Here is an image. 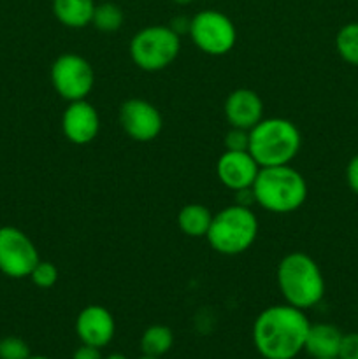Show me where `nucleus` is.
Listing matches in <instances>:
<instances>
[{"instance_id":"nucleus-1","label":"nucleus","mask_w":358,"mask_h":359,"mask_svg":"<svg viewBox=\"0 0 358 359\" xmlns=\"http://www.w3.org/2000/svg\"><path fill=\"white\" fill-rule=\"evenodd\" d=\"M305 311L293 305H270L253 323V344L263 359H295L304 351L309 332Z\"/></svg>"},{"instance_id":"nucleus-2","label":"nucleus","mask_w":358,"mask_h":359,"mask_svg":"<svg viewBox=\"0 0 358 359\" xmlns=\"http://www.w3.org/2000/svg\"><path fill=\"white\" fill-rule=\"evenodd\" d=\"M276 283L284 304L300 311L316 307L325 297V277L318 263L300 251L283 256L276 269Z\"/></svg>"},{"instance_id":"nucleus-3","label":"nucleus","mask_w":358,"mask_h":359,"mask_svg":"<svg viewBox=\"0 0 358 359\" xmlns=\"http://www.w3.org/2000/svg\"><path fill=\"white\" fill-rule=\"evenodd\" d=\"M251 189L256 205L272 214H291L307 200L305 177L291 165L260 168Z\"/></svg>"},{"instance_id":"nucleus-4","label":"nucleus","mask_w":358,"mask_h":359,"mask_svg":"<svg viewBox=\"0 0 358 359\" xmlns=\"http://www.w3.org/2000/svg\"><path fill=\"white\" fill-rule=\"evenodd\" d=\"M302 146L300 130L291 119L263 118L249 130V153L260 168L290 165Z\"/></svg>"},{"instance_id":"nucleus-5","label":"nucleus","mask_w":358,"mask_h":359,"mask_svg":"<svg viewBox=\"0 0 358 359\" xmlns=\"http://www.w3.org/2000/svg\"><path fill=\"white\" fill-rule=\"evenodd\" d=\"M258 230V217L251 207L234 203L214 214L206 238L218 255L237 256L251 249Z\"/></svg>"},{"instance_id":"nucleus-6","label":"nucleus","mask_w":358,"mask_h":359,"mask_svg":"<svg viewBox=\"0 0 358 359\" xmlns=\"http://www.w3.org/2000/svg\"><path fill=\"white\" fill-rule=\"evenodd\" d=\"M181 37L168 25H150L137 32L128 44L132 62L144 72H160L175 62Z\"/></svg>"},{"instance_id":"nucleus-7","label":"nucleus","mask_w":358,"mask_h":359,"mask_svg":"<svg viewBox=\"0 0 358 359\" xmlns=\"http://www.w3.org/2000/svg\"><path fill=\"white\" fill-rule=\"evenodd\" d=\"M188 35L193 44L209 56L227 55L237 42L234 21L216 9H204L190 18Z\"/></svg>"},{"instance_id":"nucleus-8","label":"nucleus","mask_w":358,"mask_h":359,"mask_svg":"<svg viewBox=\"0 0 358 359\" xmlns=\"http://www.w3.org/2000/svg\"><path fill=\"white\" fill-rule=\"evenodd\" d=\"M56 93L67 102L86 100L95 86V72L86 58L76 53H63L49 70Z\"/></svg>"},{"instance_id":"nucleus-9","label":"nucleus","mask_w":358,"mask_h":359,"mask_svg":"<svg viewBox=\"0 0 358 359\" xmlns=\"http://www.w3.org/2000/svg\"><path fill=\"white\" fill-rule=\"evenodd\" d=\"M41 262L34 241L16 226H0V272L9 279H25Z\"/></svg>"},{"instance_id":"nucleus-10","label":"nucleus","mask_w":358,"mask_h":359,"mask_svg":"<svg viewBox=\"0 0 358 359\" xmlns=\"http://www.w3.org/2000/svg\"><path fill=\"white\" fill-rule=\"evenodd\" d=\"M118 121L123 132L135 142H151L164 130V118L157 105L144 98H128L119 105Z\"/></svg>"},{"instance_id":"nucleus-11","label":"nucleus","mask_w":358,"mask_h":359,"mask_svg":"<svg viewBox=\"0 0 358 359\" xmlns=\"http://www.w3.org/2000/svg\"><path fill=\"white\" fill-rule=\"evenodd\" d=\"M60 123L63 137L76 146L93 142L100 132V116L88 100L69 102Z\"/></svg>"},{"instance_id":"nucleus-12","label":"nucleus","mask_w":358,"mask_h":359,"mask_svg":"<svg viewBox=\"0 0 358 359\" xmlns=\"http://www.w3.org/2000/svg\"><path fill=\"white\" fill-rule=\"evenodd\" d=\"M260 172V165L249 151H227L216 161V177L230 191L249 189Z\"/></svg>"},{"instance_id":"nucleus-13","label":"nucleus","mask_w":358,"mask_h":359,"mask_svg":"<svg viewBox=\"0 0 358 359\" xmlns=\"http://www.w3.org/2000/svg\"><path fill=\"white\" fill-rule=\"evenodd\" d=\"M76 335L84 346L102 347L109 346L114 339L116 323L111 312L102 305H88L76 318Z\"/></svg>"},{"instance_id":"nucleus-14","label":"nucleus","mask_w":358,"mask_h":359,"mask_svg":"<svg viewBox=\"0 0 358 359\" xmlns=\"http://www.w3.org/2000/svg\"><path fill=\"white\" fill-rule=\"evenodd\" d=\"M263 100L256 91L249 88L234 90L225 100V118L234 128L251 130L263 119Z\"/></svg>"},{"instance_id":"nucleus-15","label":"nucleus","mask_w":358,"mask_h":359,"mask_svg":"<svg viewBox=\"0 0 358 359\" xmlns=\"http://www.w3.org/2000/svg\"><path fill=\"white\" fill-rule=\"evenodd\" d=\"M344 333L330 323H316L309 326L304 351L312 359H325L339 356L340 342Z\"/></svg>"},{"instance_id":"nucleus-16","label":"nucleus","mask_w":358,"mask_h":359,"mask_svg":"<svg viewBox=\"0 0 358 359\" xmlns=\"http://www.w3.org/2000/svg\"><path fill=\"white\" fill-rule=\"evenodd\" d=\"M95 0H53V14L67 28H84L91 25Z\"/></svg>"},{"instance_id":"nucleus-17","label":"nucleus","mask_w":358,"mask_h":359,"mask_svg":"<svg viewBox=\"0 0 358 359\" xmlns=\"http://www.w3.org/2000/svg\"><path fill=\"white\" fill-rule=\"evenodd\" d=\"M214 214L202 203H188L178 214V226L186 237L202 238L209 231Z\"/></svg>"},{"instance_id":"nucleus-18","label":"nucleus","mask_w":358,"mask_h":359,"mask_svg":"<svg viewBox=\"0 0 358 359\" xmlns=\"http://www.w3.org/2000/svg\"><path fill=\"white\" fill-rule=\"evenodd\" d=\"M174 346V333L168 326L153 325L144 330L140 337V351L144 356L161 358Z\"/></svg>"},{"instance_id":"nucleus-19","label":"nucleus","mask_w":358,"mask_h":359,"mask_svg":"<svg viewBox=\"0 0 358 359\" xmlns=\"http://www.w3.org/2000/svg\"><path fill=\"white\" fill-rule=\"evenodd\" d=\"M123 23H125V14H123V9L118 4L102 2L95 6L91 25L98 32L112 34V32H118L123 27Z\"/></svg>"},{"instance_id":"nucleus-20","label":"nucleus","mask_w":358,"mask_h":359,"mask_svg":"<svg viewBox=\"0 0 358 359\" xmlns=\"http://www.w3.org/2000/svg\"><path fill=\"white\" fill-rule=\"evenodd\" d=\"M336 49L344 62L358 67V21H351L339 28L336 35Z\"/></svg>"},{"instance_id":"nucleus-21","label":"nucleus","mask_w":358,"mask_h":359,"mask_svg":"<svg viewBox=\"0 0 358 359\" xmlns=\"http://www.w3.org/2000/svg\"><path fill=\"white\" fill-rule=\"evenodd\" d=\"M28 279L35 284L41 290H49L56 284L58 280V269L53 265L51 262H39L37 265L34 266L32 273L28 276Z\"/></svg>"},{"instance_id":"nucleus-22","label":"nucleus","mask_w":358,"mask_h":359,"mask_svg":"<svg viewBox=\"0 0 358 359\" xmlns=\"http://www.w3.org/2000/svg\"><path fill=\"white\" fill-rule=\"evenodd\" d=\"M30 347L20 337H4L0 340V359H28Z\"/></svg>"},{"instance_id":"nucleus-23","label":"nucleus","mask_w":358,"mask_h":359,"mask_svg":"<svg viewBox=\"0 0 358 359\" xmlns=\"http://www.w3.org/2000/svg\"><path fill=\"white\" fill-rule=\"evenodd\" d=\"M225 149L227 151H248L249 149V130L242 128H234L230 126V130L225 135Z\"/></svg>"},{"instance_id":"nucleus-24","label":"nucleus","mask_w":358,"mask_h":359,"mask_svg":"<svg viewBox=\"0 0 358 359\" xmlns=\"http://www.w3.org/2000/svg\"><path fill=\"white\" fill-rule=\"evenodd\" d=\"M339 359H358V333H346L339 349Z\"/></svg>"},{"instance_id":"nucleus-25","label":"nucleus","mask_w":358,"mask_h":359,"mask_svg":"<svg viewBox=\"0 0 358 359\" xmlns=\"http://www.w3.org/2000/svg\"><path fill=\"white\" fill-rule=\"evenodd\" d=\"M346 182L351 191L358 196V154H354L346 167Z\"/></svg>"},{"instance_id":"nucleus-26","label":"nucleus","mask_w":358,"mask_h":359,"mask_svg":"<svg viewBox=\"0 0 358 359\" xmlns=\"http://www.w3.org/2000/svg\"><path fill=\"white\" fill-rule=\"evenodd\" d=\"M72 359H104L100 354V349L97 347H91V346H81L74 351Z\"/></svg>"},{"instance_id":"nucleus-27","label":"nucleus","mask_w":358,"mask_h":359,"mask_svg":"<svg viewBox=\"0 0 358 359\" xmlns=\"http://www.w3.org/2000/svg\"><path fill=\"white\" fill-rule=\"evenodd\" d=\"M168 27L172 28V30L175 32V34L181 37V35H188V30H190V18L186 16H175L174 20H172V23L168 25Z\"/></svg>"},{"instance_id":"nucleus-28","label":"nucleus","mask_w":358,"mask_h":359,"mask_svg":"<svg viewBox=\"0 0 358 359\" xmlns=\"http://www.w3.org/2000/svg\"><path fill=\"white\" fill-rule=\"evenodd\" d=\"M104 359H128V358L123 356V354H119V353H114V354H109V356Z\"/></svg>"},{"instance_id":"nucleus-29","label":"nucleus","mask_w":358,"mask_h":359,"mask_svg":"<svg viewBox=\"0 0 358 359\" xmlns=\"http://www.w3.org/2000/svg\"><path fill=\"white\" fill-rule=\"evenodd\" d=\"M175 4H179V6H186V4H190L192 0H174Z\"/></svg>"},{"instance_id":"nucleus-30","label":"nucleus","mask_w":358,"mask_h":359,"mask_svg":"<svg viewBox=\"0 0 358 359\" xmlns=\"http://www.w3.org/2000/svg\"><path fill=\"white\" fill-rule=\"evenodd\" d=\"M28 359H51V358H46V356H30Z\"/></svg>"},{"instance_id":"nucleus-31","label":"nucleus","mask_w":358,"mask_h":359,"mask_svg":"<svg viewBox=\"0 0 358 359\" xmlns=\"http://www.w3.org/2000/svg\"><path fill=\"white\" fill-rule=\"evenodd\" d=\"M139 359H161V358H153V356H144V354H142V358H139Z\"/></svg>"},{"instance_id":"nucleus-32","label":"nucleus","mask_w":358,"mask_h":359,"mask_svg":"<svg viewBox=\"0 0 358 359\" xmlns=\"http://www.w3.org/2000/svg\"><path fill=\"white\" fill-rule=\"evenodd\" d=\"M325 359H339V358H325Z\"/></svg>"},{"instance_id":"nucleus-33","label":"nucleus","mask_w":358,"mask_h":359,"mask_svg":"<svg viewBox=\"0 0 358 359\" xmlns=\"http://www.w3.org/2000/svg\"><path fill=\"white\" fill-rule=\"evenodd\" d=\"M357 109H358V102H357Z\"/></svg>"}]
</instances>
